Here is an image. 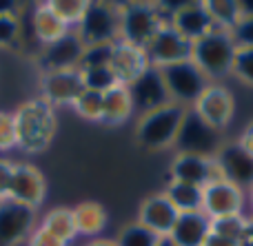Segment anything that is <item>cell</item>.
Returning a JSON list of instances; mask_svg holds the SVG:
<instances>
[{
    "instance_id": "obj_1",
    "label": "cell",
    "mask_w": 253,
    "mask_h": 246,
    "mask_svg": "<svg viewBox=\"0 0 253 246\" xmlns=\"http://www.w3.org/2000/svg\"><path fill=\"white\" fill-rule=\"evenodd\" d=\"M16 146L25 153H40L56 138V109L42 98H29L16 111Z\"/></svg>"
},
{
    "instance_id": "obj_2",
    "label": "cell",
    "mask_w": 253,
    "mask_h": 246,
    "mask_svg": "<svg viewBox=\"0 0 253 246\" xmlns=\"http://www.w3.org/2000/svg\"><path fill=\"white\" fill-rule=\"evenodd\" d=\"M238 44L231 31L213 29L191 44V62L211 84H220L231 75Z\"/></svg>"
},
{
    "instance_id": "obj_3",
    "label": "cell",
    "mask_w": 253,
    "mask_h": 246,
    "mask_svg": "<svg viewBox=\"0 0 253 246\" xmlns=\"http://www.w3.org/2000/svg\"><path fill=\"white\" fill-rule=\"evenodd\" d=\"M187 106L182 105H171L156 109L151 113H144L135 122V142L142 146L144 151H167L173 149L178 131L182 127V120L187 115Z\"/></svg>"
},
{
    "instance_id": "obj_4",
    "label": "cell",
    "mask_w": 253,
    "mask_h": 246,
    "mask_svg": "<svg viewBox=\"0 0 253 246\" xmlns=\"http://www.w3.org/2000/svg\"><path fill=\"white\" fill-rule=\"evenodd\" d=\"M169 18L160 9V2H120V42L147 49L153 35L167 25Z\"/></svg>"
},
{
    "instance_id": "obj_5",
    "label": "cell",
    "mask_w": 253,
    "mask_h": 246,
    "mask_svg": "<svg viewBox=\"0 0 253 246\" xmlns=\"http://www.w3.org/2000/svg\"><path fill=\"white\" fill-rule=\"evenodd\" d=\"M76 34L80 35L84 47L116 42L120 35V2H87L83 18L76 25Z\"/></svg>"
},
{
    "instance_id": "obj_6",
    "label": "cell",
    "mask_w": 253,
    "mask_h": 246,
    "mask_svg": "<svg viewBox=\"0 0 253 246\" xmlns=\"http://www.w3.org/2000/svg\"><path fill=\"white\" fill-rule=\"evenodd\" d=\"M224 146L222 133L205 122L193 109L187 111L182 127L175 138V153L182 155H200V158H215L218 151Z\"/></svg>"
},
{
    "instance_id": "obj_7",
    "label": "cell",
    "mask_w": 253,
    "mask_h": 246,
    "mask_svg": "<svg viewBox=\"0 0 253 246\" xmlns=\"http://www.w3.org/2000/svg\"><path fill=\"white\" fill-rule=\"evenodd\" d=\"M160 73H162V78H165L171 102L182 105V106H187V109H191V106L196 105L198 98H200L202 93H205V89L211 84L209 80L205 78V73H202L191 60L162 67Z\"/></svg>"
},
{
    "instance_id": "obj_8",
    "label": "cell",
    "mask_w": 253,
    "mask_h": 246,
    "mask_svg": "<svg viewBox=\"0 0 253 246\" xmlns=\"http://www.w3.org/2000/svg\"><path fill=\"white\" fill-rule=\"evenodd\" d=\"M38 211L13 200H0V246H20L36 231Z\"/></svg>"
},
{
    "instance_id": "obj_9",
    "label": "cell",
    "mask_w": 253,
    "mask_h": 246,
    "mask_svg": "<svg viewBox=\"0 0 253 246\" xmlns=\"http://www.w3.org/2000/svg\"><path fill=\"white\" fill-rule=\"evenodd\" d=\"M191 44L193 42H189L171 22H167L153 35V40L149 42V47L144 51H147L149 65L162 69V67L175 65V62L191 60Z\"/></svg>"
},
{
    "instance_id": "obj_10",
    "label": "cell",
    "mask_w": 253,
    "mask_h": 246,
    "mask_svg": "<svg viewBox=\"0 0 253 246\" xmlns=\"http://www.w3.org/2000/svg\"><path fill=\"white\" fill-rule=\"evenodd\" d=\"M191 109L209 127H213L215 131L222 133L231 124V118L236 113V98L224 84H209Z\"/></svg>"
},
{
    "instance_id": "obj_11",
    "label": "cell",
    "mask_w": 253,
    "mask_h": 246,
    "mask_svg": "<svg viewBox=\"0 0 253 246\" xmlns=\"http://www.w3.org/2000/svg\"><path fill=\"white\" fill-rule=\"evenodd\" d=\"M247 193L227 180H215L202 189V211L211 217H229V215H245Z\"/></svg>"
},
{
    "instance_id": "obj_12",
    "label": "cell",
    "mask_w": 253,
    "mask_h": 246,
    "mask_svg": "<svg viewBox=\"0 0 253 246\" xmlns=\"http://www.w3.org/2000/svg\"><path fill=\"white\" fill-rule=\"evenodd\" d=\"M126 89H129L131 102H133V111L138 115L151 113V111L171 105L165 78H162L158 67H149V69L144 71L135 82H131Z\"/></svg>"
},
{
    "instance_id": "obj_13",
    "label": "cell",
    "mask_w": 253,
    "mask_h": 246,
    "mask_svg": "<svg viewBox=\"0 0 253 246\" xmlns=\"http://www.w3.org/2000/svg\"><path fill=\"white\" fill-rule=\"evenodd\" d=\"M84 91L80 69L49 71L40 78V98L56 109V106H74V102Z\"/></svg>"
},
{
    "instance_id": "obj_14",
    "label": "cell",
    "mask_w": 253,
    "mask_h": 246,
    "mask_svg": "<svg viewBox=\"0 0 253 246\" xmlns=\"http://www.w3.org/2000/svg\"><path fill=\"white\" fill-rule=\"evenodd\" d=\"M84 42L80 40V35L76 34V29H71L67 35H62L60 40L47 44L40 49L38 53V67L42 73L49 71H67V69H78L80 60L84 56Z\"/></svg>"
},
{
    "instance_id": "obj_15",
    "label": "cell",
    "mask_w": 253,
    "mask_h": 246,
    "mask_svg": "<svg viewBox=\"0 0 253 246\" xmlns=\"http://www.w3.org/2000/svg\"><path fill=\"white\" fill-rule=\"evenodd\" d=\"M44 198H47V182H44V176L40 173V169L27 162H16L7 200L20 202L25 207H31L38 211L42 207Z\"/></svg>"
},
{
    "instance_id": "obj_16",
    "label": "cell",
    "mask_w": 253,
    "mask_h": 246,
    "mask_svg": "<svg viewBox=\"0 0 253 246\" xmlns=\"http://www.w3.org/2000/svg\"><path fill=\"white\" fill-rule=\"evenodd\" d=\"M215 164L222 180L236 184L245 193L253 186V158L238 142H224V146L215 155Z\"/></svg>"
},
{
    "instance_id": "obj_17",
    "label": "cell",
    "mask_w": 253,
    "mask_h": 246,
    "mask_svg": "<svg viewBox=\"0 0 253 246\" xmlns=\"http://www.w3.org/2000/svg\"><path fill=\"white\" fill-rule=\"evenodd\" d=\"M171 180L205 189L211 182L222 180V176H220V169L215 164V158L178 153L173 158V162H171Z\"/></svg>"
},
{
    "instance_id": "obj_18",
    "label": "cell",
    "mask_w": 253,
    "mask_h": 246,
    "mask_svg": "<svg viewBox=\"0 0 253 246\" xmlns=\"http://www.w3.org/2000/svg\"><path fill=\"white\" fill-rule=\"evenodd\" d=\"M178 209L171 204V200L162 193L156 195H149L142 204H140V211H138V220L142 226H147L149 231H153L156 235L160 238H169L171 231H173L175 222H178Z\"/></svg>"
},
{
    "instance_id": "obj_19",
    "label": "cell",
    "mask_w": 253,
    "mask_h": 246,
    "mask_svg": "<svg viewBox=\"0 0 253 246\" xmlns=\"http://www.w3.org/2000/svg\"><path fill=\"white\" fill-rule=\"evenodd\" d=\"M169 22L189 42H196V40H200L209 31H213V20H211L209 11H207V4L196 2V0L175 4V9L169 16Z\"/></svg>"
},
{
    "instance_id": "obj_20",
    "label": "cell",
    "mask_w": 253,
    "mask_h": 246,
    "mask_svg": "<svg viewBox=\"0 0 253 246\" xmlns=\"http://www.w3.org/2000/svg\"><path fill=\"white\" fill-rule=\"evenodd\" d=\"M109 67H111V71H114L118 84L129 87V84L135 82L151 65H149V58H147V51H144V49L131 47V44L116 40L114 56H111Z\"/></svg>"
},
{
    "instance_id": "obj_21",
    "label": "cell",
    "mask_w": 253,
    "mask_h": 246,
    "mask_svg": "<svg viewBox=\"0 0 253 246\" xmlns=\"http://www.w3.org/2000/svg\"><path fill=\"white\" fill-rule=\"evenodd\" d=\"M211 235V217L205 211L180 213L169 240L175 246H205Z\"/></svg>"
},
{
    "instance_id": "obj_22",
    "label": "cell",
    "mask_w": 253,
    "mask_h": 246,
    "mask_svg": "<svg viewBox=\"0 0 253 246\" xmlns=\"http://www.w3.org/2000/svg\"><path fill=\"white\" fill-rule=\"evenodd\" d=\"M31 31H34V38L38 40L40 49L47 47V44L60 40L62 35H67L71 31V27H67L56 13L49 9L47 2H40L34 7L31 13Z\"/></svg>"
},
{
    "instance_id": "obj_23",
    "label": "cell",
    "mask_w": 253,
    "mask_h": 246,
    "mask_svg": "<svg viewBox=\"0 0 253 246\" xmlns=\"http://www.w3.org/2000/svg\"><path fill=\"white\" fill-rule=\"evenodd\" d=\"M133 102H131L129 89L118 84L111 91L105 93V102H102V124H109V127H116V124H123L133 115Z\"/></svg>"
},
{
    "instance_id": "obj_24",
    "label": "cell",
    "mask_w": 253,
    "mask_h": 246,
    "mask_svg": "<svg viewBox=\"0 0 253 246\" xmlns=\"http://www.w3.org/2000/svg\"><path fill=\"white\" fill-rule=\"evenodd\" d=\"M38 226L65 244L74 242V240L78 238V226H76L74 209H53V211H49L47 215L40 220Z\"/></svg>"
},
{
    "instance_id": "obj_25",
    "label": "cell",
    "mask_w": 253,
    "mask_h": 246,
    "mask_svg": "<svg viewBox=\"0 0 253 246\" xmlns=\"http://www.w3.org/2000/svg\"><path fill=\"white\" fill-rule=\"evenodd\" d=\"M76 226H78V235H89L96 238L102 233L107 226V211L102 204L98 202H83L74 209Z\"/></svg>"
},
{
    "instance_id": "obj_26",
    "label": "cell",
    "mask_w": 253,
    "mask_h": 246,
    "mask_svg": "<svg viewBox=\"0 0 253 246\" xmlns=\"http://www.w3.org/2000/svg\"><path fill=\"white\" fill-rule=\"evenodd\" d=\"M165 195L171 200V204L178 209V213L202 211V189L200 186L171 180L165 189Z\"/></svg>"
},
{
    "instance_id": "obj_27",
    "label": "cell",
    "mask_w": 253,
    "mask_h": 246,
    "mask_svg": "<svg viewBox=\"0 0 253 246\" xmlns=\"http://www.w3.org/2000/svg\"><path fill=\"white\" fill-rule=\"evenodd\" d=\"M205 4L211 20H213V29L231 31L233 34V29L240 25V0H205Z\"/></svg>"
},
{
    "instance_id": "obj_28",
    "label": "cell",
    "mask_w": 253,
    "mask_h": 246,
    "mask_svg": "<svg viewBox=\"0 0 253 246\" xmlns=\"http://www.w3.org/2000/svg\"><path fill=\"white\" fill-rule=\"evenodd\" d=\"M160 235H156L153 231H149L147 226H142L140 222L125 226L118 233V238L114 240L116 246H158L160 242Z\"/></svg>"
},
{
    "instance_id": "obj_29",
    "label": "cell",
    "mask_w": 253,
    "mask_h": 246,
    "mask_svg": "<svg viewBox=\"0 0 253 246\" xmlns=\"http://www.w3.org/2000/svg\"><path fill=\"white\" fill-rule=\"evenodd\" d=\"M247 226H249V217L247 215L218 217V220H211V233L220 235V238L242 242V238H245V233H247Z\"/></svg>"
},
{
    "instance_id": "obj_30",
    "label": "cell",
    "mask_w": 253,
    "mask_h": 246,
    "mask_svg": "<svg viewBox=\"0 0 253 246\" xmlns=\"http://www.w3.org/2000/svg\"><path fill=\"white\" fill-rule=\"evenodd\" d=\"M83 73V82L84 89L89 91H96L105 96L107 91H111L114 87H118V80H116L111 67H96V69H84L80 71Z\"/></svg>"
},
{
    "instance_id": "obj_31",
    "label": "cell",
    "mask_w": 253,
    "mask_h": 246,
    "mask_svg": "<svg viewBox=\"0 0 253 246\" xmlns=\"http://www.w3.org/2000/svg\"><path fill=\"white\" fill-rule=\"evenodd\" d=\"M102 102H105V96L96 91H89L84 89L80 93V98L74 102V111L80 115V118L89 120V122H100L102 120Z\"/></svg>"
},
{
    "instance_id": "obj_32",
    "label": "cell",
    "mask_w": 253,
    "mask_h": 246,
    "mask_svg": "<svg viewBox=\"0 0 253 246\" xmlns=\"http://www.w3.org/2000/svg\"><path fill=\"white\" fill-rule=\"evenodd\" d=\"M47 4L67 27H71V29H76V25L80 22L84 9H87V0H49Z\"/></svg>"
},
{
    "instance_id": "obj_33",
    "label": "cell",
    "mask_w": 253,
    "mask_h": 246,
    "mask_svg": "<svg viewBox=\"0 0 253 246\" xmlns=\"http://www.w3.org/2000/svg\"><path fill=\"white\" fill-rule=\"evenodd\" d=\"M22 40V13L0 16V49H13Z\"/></svg>"
},
{
    "instance_id": "obj_34",
    "label": "cell",
    "mask_w": 253,
    "mask_h": 246,
    "mask_svg": "<svg viewBox=\"0 0 253 246\" xmlns=\"http://www.w3.org/2000/svg\"><path fill=\"white\" fill-rule=\"evenodd\" d=\"M231 75L247 87H253V47H238Z\"/></svg>"
},
{
    "instance_id": "obj_35",
    "label": "cell",
    "mask_w": 253,
    "mask_h": 246,
    "mask_svg": "<svg viewBox=\"0 0 253 246\" xmlns=\"http://www.w3.org/2000/svg\"><path fill=\"white\" fill-rule=\"evenodd\" d=\"M114 44H93V47L84 49V56L80 60V71L84 69H96V67H109L111 65V56H114Z\"/></svg>"
},
{
    "instance_id": "obj_36",
    "label": "cell",
    "mask_w": 253,
    "mask_h": 246,
    "mask_svg": "<svg viewBox=\"0 0 253 246\" xmlns=\"http://www.w3.org/2000/svg\"><path fill=\"white\" fill-rule=\"evenodd\" d=\"M16 146V122H13V113L0 111V153H7Z\"/></svg>"
},
{
    "instance_id": "obj_37",
    "label": "cell",
    "mask_w": 253,
    "mask_h": 246,
    "mask_svg": "<svg viewBox=\"0 0 253 246\" xmlns=\"http://www.w3.org/2000/svg\"><path fill=\"white\" fill-rule=\"evenodd\" d=\"M13 169H16V162H11V160L0 155V200L9 198V189H11V180H13Z\"/></svg>"
},
{
    "instance_id": "obj_38",
    "label": "cell",
    "mask_w": 253,
    "mask_h": 246,
    "mask_svg": "<svg viewBox=\"0 0 253 246\" xmlns=\"http://www.w3.org/2000/svg\"><path fill=\"white\" fill-rule=\"evenodd\" d=\"M233 40L238 47H253V18H242L233 29Z\"/></svg>"
},
{
    "instance_id": "obj_39",
    "label": "cell",
    "mask_w": 253,
    "mask_h": 246,
    "mask_svg": "<svg viewBox=\"0 0 253 246\" xmlns=\"http://www.w3.org/2000/svg\"><path fill=\"white\" fill-rule=\"evenodd\" d=\"M27 246H69V244L60 242V240H56L53 235H49L47 231H42L40 226H36L31 238L27 240Z\"/></svg>"
},
{
    "instance_id": "obj_40",
    "label": "cell",
    "mask_w": 253,
    "mask_h": 246,
    "mask_svg": "<svg viewBox=\"0 0 253 246\" xmlns=\"http://www.w3.org/2000/svg\"><path fill=\"white\" fill-rule=\"evenodd\" d=\"M238 144L242 146V149L247 151V153L253 158V122L247 124V129L242 131V136H240V140H238Z\"/></svg>"
},
{
    "instance_id": "obj_41",
    "label": "cell",
    "mask_w": 253,
    "mask_h": 246,
    "mask_svg": "<svg viewBox=\"0 0 253 246\" xmlns=\"http://www.w3.org/2000/svg\"><path fill=\"white\" fill-rule=\"evenodd\" d=\"M205 246H240V242H236V240H227V238H220V235L211 233L209 238H207Z\"/></svg>"
},
{
    "instance_id": "obj_42",
    "label": "cell",
    "mask_w": 253,
    "mask_h": 246,
    "mask_svg": "<svg viewBox=\"0 0 253 246\" xmlns=\"http://www.w3.org/2000/svg\"><path fill=\"white\" fill-rule=\"evenodd\" d=\"M20 11H22V4L20 2H11V0L0 2V16H2V13H20Z\"/></svg>"
},
{
    "instance_id": "obj_43",
    "label": "cell",
    "mask_w": 253,
    "mask_h": 246,
    "mask_svg": "<svg viewBox=\"0 0 253 246\" xmlns=\"http://www.w3.org/2000/svg\"><path fill=\"white\" fill-rule=\"evenodd\" d=\"M240 246H253V217H249V226H247V233L242 238Z\"/></svg>"
},
{
    "instance_id": "obj_44",
    "label": "cell",
    "mask_w": 253,
    "mask_h": 246,
    "mask_svg": "<svg viewBox=\"0 0 253 246\" xmlns=\"http://www.w3.org/2000/svg\"><path fill=\"white\" fill-rule=\"evenodd\" d=\"M87 246H116V244H114V240H96V242H91Z\"/></svg>"
},
{
    "instance_id": "obj_45",
    "label": "cell",
    "mask_w": 253,
    "mask_h": 246,
    "mask_svg": "<svg viewBox=\"0 0 253 246\" xmlns=\"http://www.w3.org/2000/svg\"><path fill=\"white\" fill-rule=\"evenodd\" d=\"M158 246H175V244H173V242H171V240H169V238H162V240H160V242H158Z\"/></svg>"
},
{
    "instance_id": "obj_46",
    "label": "cell",
    "mask_w": 253,
    "mask_h": 246,
    "mask_svg": "<svg viewBox=\"0 0 253 246\" xmlns=\"http://www.w3.org/2000/svg\"><path fill=\"white\" fill-rule=\"evenodd\" d=\"M247 193H249V198H247V200H249V204H251V209H253V186L247 191Z\"/></svg>"
}]
</instances>
